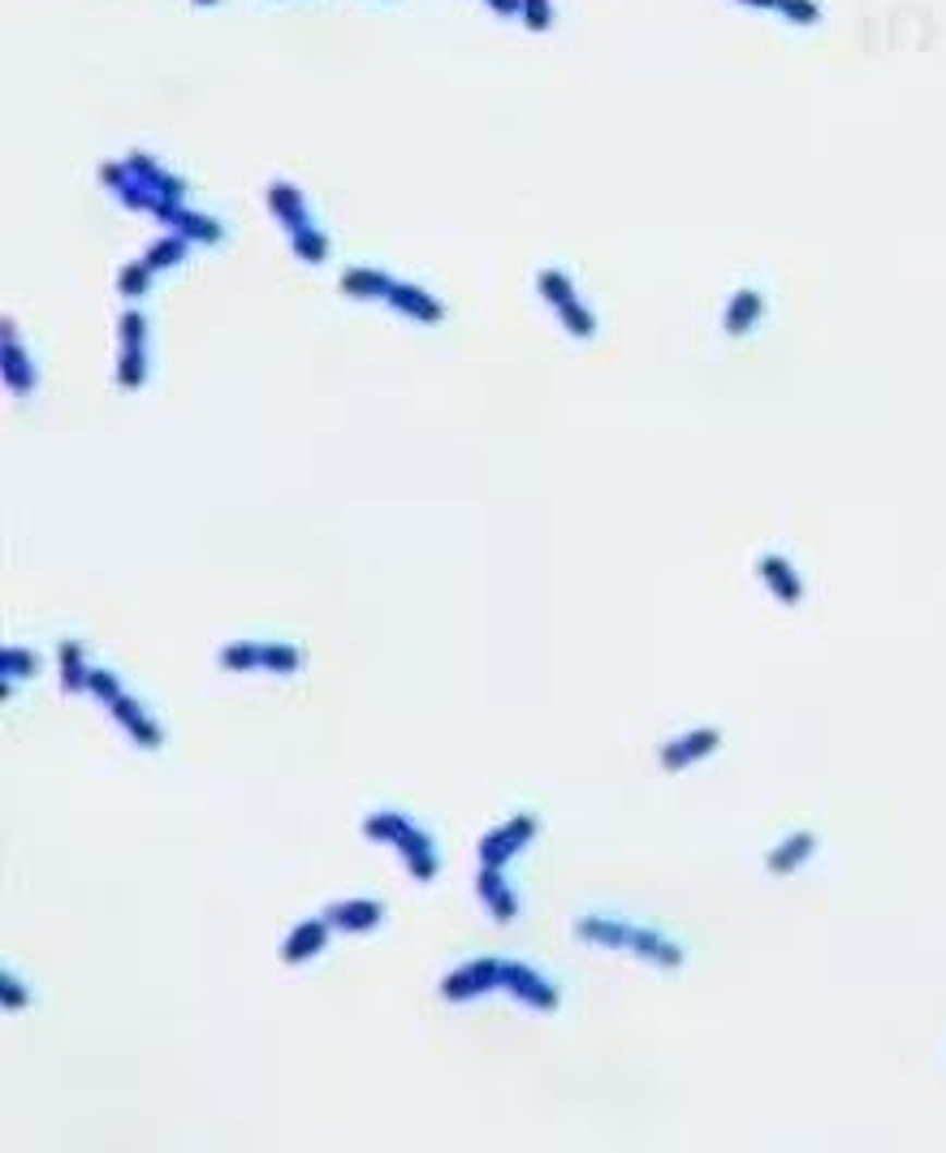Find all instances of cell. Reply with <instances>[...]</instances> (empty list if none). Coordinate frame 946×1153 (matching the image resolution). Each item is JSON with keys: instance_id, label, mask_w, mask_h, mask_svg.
Listing matches in <instances>:
<instances>
[{"instance_id": "1", "label": "cell", "mask_w": 946, "mask_h": 1153, "mask_svg": "<svg viewBox=\"0 0 946 1153\" xmlns=\"http://www.w3.org/2000/svg\"><path fill=\"white\" fill-rule=\"evenodd\" d=\"M748 4H778V0H748Z\"/></svg>"}]
</instances>
